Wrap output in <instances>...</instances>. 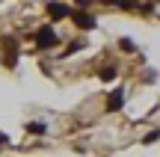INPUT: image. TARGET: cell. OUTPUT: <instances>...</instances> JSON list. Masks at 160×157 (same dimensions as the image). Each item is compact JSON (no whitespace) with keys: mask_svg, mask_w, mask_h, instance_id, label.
Here are the masks:
<instances>
[{"mask_svg":"<svg viewBox=\"0 0 160 157\" xmlns=\"http://www.w3.org/2000/svg\"><path fill=\"white\" fill-rule=\"evenodd\" d=\"M36 45H39V47H53V45H57V33H53V27H42L39 33H36Z\"/></svg>","mask_w":160,"mask_h":157,"instance_id":"1","label":"cell"},{"mask_svg":"<svg viewBox=\"0 0 160 157\" xmlns=\"http://www.w3.org/2000/svg\"><path fill=\"white\" fill-rule=\"evenodd\" d=\"M122 104H125V89H116V92H110V98H107V110L116 113V110H122Z\"/></svg>","mask_w":160,"mask_h":157,"instance_id":"2","label":"cell"},{"mask_svg":"<svg viewBox=\"0 0 160 157\" xmlns=\"http://www.w3.org/2000/svg\"><path fill=\"white\" fill-rule=\"evenodd\" d=\"M68 12H71V9H68L65 3H48V15H51L53 21H59V18H65Z\"/></svg>","mask_w":160,"mask_h":157,"instance_id":"3","label":"cell"},{"mask_svg":"<svg viewBox=\"0 0 160 157\" xmlns=\"http://www.w3.org/2000/svg\"><path fill=\"white\" fill-rule=\"evenodd\" d=\"M74 24L83 27V30H92V27H95V18H92L89 12H74Z\"/></svg>","mask_w":160,"mask_h":157,"instance_id":"4","label":"cell"},{"mask_svg":"<svg viewBox=\"0 0 160 157\" xmlns=\"http://www.w3.org/2000/svg\"><path fill=\"white\" fill-rule=\"evenodd\" d=\"M27 130H30V134H36V136H42V134H45L48 128H45L42 122H30V125H27Z\"/></svg>","mask_w":160,"mask_h":157,"instance_id":"5","label":"cell"},{"mask_svg":"<svg viewBox=\"0 0 160 157\" xmlns=\"http://www.w3.org/2000/svg\"><path fill=\"white\" fill-rule=\"evenodd\" d=\"M101 77H104V80H113V77H116V68H113V65H110V68H101Z\"/></svg>","mask_w":160,"mask_h":157,"instance_id":"6","label":"cell"},{"mask_svg":"<svg viewBox=\"0 0 160 157\" xmlns=\"http://www.w3.org/2000/svg\"><path fill=\"white\" fill-rule=\"evenodd\" d=\"M119 47H122V51H128V53H131V51H133V42H128V39H122V42H119Z\"/></svg>","mask_w":160,"mask_h":157,"instance_id":"7","label":"cell"}]
</instances>
